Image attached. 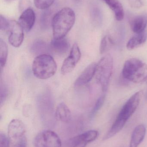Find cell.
<instances>
[{
    "mask_svg": "<svg viewBox=\"0 0 147 147\" xmlns=\"http://www.w3.org/2000/svg\"><path fill=\"white\" fill-rule=\"evenodd\" d=\"M9 21L7 20L5 17L0 16V29L1 31H7L9 26Z\"/></svg>",
    "mask_w": 147,
    "mask_h": 147,
    "instance_id": "27",
    "label": "cell"
},
{
    "mask_svg": "<svg viewBox=\"0 0 147 147\" xmlns=\"http://www.w3.org/2000/svg\"><path fill=\"white\" fill-rule=\"evenodd\" d=\"M147 34L145 32L136 34L133 36L127 42V47L129 50H132L139 47L146 41Z\"/></svg>",
    "mask_w": 147,
    "mask_h": 147,
    "instance_id": "18",
    "label": "cell"
},
{
    "mask_svg": "<svg viewBox=\"0 0 147 147\" xmlns=\"http://www.w3.org/2000/svg\"><path fill=\"white\" fill-rule=\"evenodd\" d=\"M105 99V94L102 95L97 100L94 107H93L92 109L91 110V111L90 114V118H92L96 115V114L97 112L99 111V110L101 109L102 106L103 105L104 103V101Z\"/></svg>",
    "mask_w": 147,
    "mask_h": 147,
    "instance_id": "20",
    "label": "cell"
},
{
    "mask_svg": "<svg viewBox=\"0 0 147 147\" xmlns=\"http://www.w3.org/2000/svg\"><path fill=\"white\" fill-rule=\"evenodd\" d=\"M146 98H147V93L146 94Z\"/></svg>",
    "mask_w": 147,
    "mask_h": 147,
    "instance_id": "31",
    "label": "cell"
},
{
    "mask_svg": "<svg viewBox=\"0 0 147 147\" xmlns=\"http://www.w3.org/2000/svg\"><path fill=\"white\" fill-rule=\"evenodd\" d=\"M146 127L143 124L138 125L134 129L131 136L129 147H138L146 136Z\"/></svg>",
    "mask_w": 147,
    "mask_h": 147,
    "instance_id": "13",
    "label": "cell"
},
{
    "mask_svg": "<svg viewBox=\"0 0 147 147\" xmlns=\"http://www.w3.org/2000/svg\"><path fill=\"white\" fill-rule=\"evenodd\" d=\"M81 57V53L77 43L73 45L70 55L65 59L61 68V73L67 74L71 72L75 69Z\"/></svg>",
    "mask_w": 147,
    "mask_h": 147,
    "instance_id": "7",
    "label": "cell"
},
{
    "mask_svg": "<svg viewBox=\"0 0 147 147\" xmlns=\"http://www.w3.org/2000/svg\"><path fill=\"white\" fill-rule=\"evenodd\" d=\"M98 136V131L89 130L70 139L67 144V147H85L89 143L95 140Z\"/></svg>",
    "mask_w": 147,
    "mask_h": 147,
    "instance_id": "9",
    "label": "cell"
},
{
    "mask_svg": "<svg viewBox=\"0 0 147 147\" xmlns=\"http://www.w3.org/2000/svg\"><path fill=\"white\" fill-rule=\"evenodd\" d=\"M147 25V17L146 15L138 16L134 18L130 22L132 31L136 34L145 32Z\"/></svg>",
    "mask_w": 147,
    "mask_h": 147,
    "instance_id": "16",
    "label": "cell"
},
{
    "mask_svg": "<svg viewBox=\"0 0 147 147\" xmlns=\"http://www.w3.org/2000/svg\"><path fill=\"white\" fill-rule=\"evenodd\" d=\"M114 65L113 57L108 54L103 57L97 63L96 79L102 90L105 92L108 90L110 80L112 74Z\"/></svg>",
    "mask_w": 147,
    "mask_h": 147,
    "instance_id": "5",
    "label": "cell"
},
{
    "mask_svg": "<svg viewBox=\"0 0 147 147\" xmlns=\"http://www.w3.org/2000/svg\"><path fill=\"white\" fill-rule=\"evenodd\" d=\"M47 46L43 40H38L34 43L31 47V50L33 53H38L45 52L47 50Z\"/></svg>",
    "mask_w": 147,
    "mask_h": 147,
    "instance_id": "22",
    "label": "cell"
},
{
    "mask_svg": "<svg viewBox=\"0 0 147 147\" xmlns=\"http://www.w3.org/2000/svg\"><path fill=\"white\" fill-rule=\"evenodd\" d=\"M8 55V47L4 40L0 39V65L3 68L6 65Z\"/></svg>",
    "mask_w": 147,
    "mask_h": 147,
    "instance_id": "19",
    "label": "cell"
},
{
    "mask_svg": "<svg viewBox=\"0 0 147 147\" xmlns=\"http://www.w3.org/2000/svg\"><path fill=\"white\" fill-rule=\"evenodd\" d=\"M143 96V91L140 90L132 95L123 105L114 123L104 137L108 140L119 133L125 126L127 121L133 115L139 106Z\"/></svg>",
    "mask_w": 147,
    "mask_h": 147,
    "instance_id": "1",
    "label": "cell"
},
{
    "mask_svg": "<svg viewBox=\"0 0 147 147\" xmlns=\"http://www.w3.org/2000/svg\"><path fill=\"white\" fill-rule=\"evenodd\" d=\"M114 43L113 40L109 36L106 35L103 37L100 43L99 48L100 53L103 54L105 53L109 48V46L110 45H113Z\"/></svg>",
    "mask_w": 147,
    "mask_h": 147,
    "instance_id": "21",
    "label": "cell"
},
{
    "mask_svg": "<svg viewBox=\"0 0 147 147\" xmlns=\"http://www.w3.org/2000/svg\"><path fill=\"white\" fill-rule=\"evenodd\" d=\"M14 147H27V140L26 137L24 136L18 140Z\"/></svg>",
    "mask_w": 147,
    "mask_h": 147,
    "instance_id": "29",
    "label": "cell"
},
{
    "mask_svg": "<svg viewBox=\"0 0 147 147\" xmlns=\"http://www.w3.org/2000/svg\"><path fill=\"white\" fill-rule=\"evenodd\" d=\"M75 19V13L70 8H63L58 11L52 20L54 38H64L74 25Z\"/></svg>",
    "mask_w": 147,
    "mask_h": 147,
    "instance_id": "2",
    "label": "cell"
},
{
    "mask_svg": "<svg viewBox=\"0 0 147 147\" xmlns=\"http://www.w3.org/2000/svg\"><path fill=\"white\" fill-rule=\"evenodd\" d=\"M97 63H93L88 65L75 81L76 86H80L88 84L96 75Z\"/></svg>",
    "mask_w": 147,
    "mask_h": 147,
    "instance_id": "12",
    "label": "cell"
},
{
    "mask_svg": "<svg viewBox=\"0 0 147 147\" xmlns=\"http://www.w3.org/2000/svg\"><path fill=\"white\" fill-rule=\"evenodd\" d=\"M74 1H75L76 2H79L80 1H81V0H74Z\"/></svg>",
    "mask_w": 147,
    "mask_h": 147,
    "instance_id": "30",
    "label": "cell"
},
{
    "mask_svg": "<svg viewBox=\"0 0 147 147\" xmlns=\"http://www.w3.org/2000/svg\"><path fill=\"white\" fill-rule=\"evenodd\" d=\"M32 70L34 75L41 80L53 76L57 70V65L53 58L47 54L37 56L33 62Z\"/></svg>",
    "mask_w": 147,
    "mask_h": 147,
    "instance_id": "4",
    "label": "cell"
},
{
    "mask_svg": "<svg viewBox=\"0 0 147 147\" xmlns=\"http://www.w3.org/2000/svg\"><path fill=\"white\" fill-rule=\"evenodd\" d=\"M7 32L8 33L9 42L14 47L20 46L24 39L23 29L19 22L15 20L9 21Z\"/></svg>",
    "mask_w": 147,
    "mask_h": 147,
    "instance_id": "8",
    "label": "cell"
},
{
    "mask_svg": "<svg viewBox=\"0 0 147 147\" xmlns=\"http://www.w3.org/2000/svg\"><path fill=\"white\" fill-rule=\"evenodd\" d=\"M55 117L58 120L64 123H69L71 121V113L68 106L64 103H60L57 106Z\"/></svg>",
    "mask_w": 147,
    "mask_h": 147,
    "instance_id": "15",
    "label": "cell"
},
{
    "mask_svg": "<svg viewBox=\"0 0 147 147\" xmlns=\"http://www.w3.org/2000/svg\"><path fill=\"white\" fill-rule=\"evenodd\" d=\"M55 0H34L35 5L39 9H45L51 7Z\"/></svg>",
    "mask_w": 147,
    "mask_h": 147,
    "instance_id": "23",
    "label": "cell"
},
{
    "mask_svg": "<svg viewBox=\"0 0 147 147\" xmlns=\"http://www.w3.org/2000/svg\"><path fill=\"white\" fill-rule=\"evenodd\" d=\"M35 21V14L32 9H25L20 16L19 22L23 30L29 32L34 25Z\"/></svg>",
    "mask_w": 147,
    "mask_h": 147,
    "instance_id": "11",
    "label": "cell"
},
{
    "mask_svg": "<svg viewBox=\"0 0 147 147\" xmlns=\"http://www.w3.org/2000/svg\"><path fill=\"white\" fill-rule=\"evenodd\" d=\"M9 138L1 132L0 133V147H9Z\"/></svg>",
    "mask_w": 147,
    "mask_h": 147,
    "instance_id": "26",
    "label": "cell"
},
{
    "mask_svg": "<svg viewBox=\"0 0 147 147\" xmlns=\"http://www.w3.org/2000/svg\"><path fill=\"white\" fill-rule=\"evenodd\" d=\"M8 94L7 88L4 84H1L0 89V105L1 107L7 99Z\"/></svg>",
    "mask_w": 147,
    "mask_h": 147,
    "instance_id": "24",
    "label": "cell"
},
{
    "mask_svg": "<svg viewBox=\"0 0 147 147\" xmlns=\"http://www.w3.org/2000/svg\"><path fill=\"white\" fill-rule=\"evenodd\" d=\"M50 46L54 52L59 55H63L68 51L70 45L68 40L64 38H54L51 40Z\"/></svg>",
    "mask_w": 147,
    "mask_h": 147,
    "instance_id": "14",
    "label": "cell"
},
{
    "mask_svg": "<svg viewBox=\"0 0 147 147\" xmlns=\"http://www.w3.org/2000/svg\"><path fill=\"white\" fill-rule=\"evenodd\" d=\"M113 10L117 21L122 20L124 17V11L123 5L118 0H102Z\"/></svg>",
    "mask_w": 147,
    "mask_h": 147,
    "instance_id": "17",
    "label": "cell"
},
{
    "mask_svg": "<svg viewBox=\"0 0 147 147\" xmlns=\"http://www.w3.org/2000/svg\"><path fill=\"white\" fill-rule=\"evenodd\" d=\"M122 76L125 79L135 83H142L147 81V65L136 58L126 61L122 70Z\"/></svg>",
    "mask_w": 147,
    "mask_h": 147,
    "instance_id": "3",
    "label": "cell"
},
{
    "mask_svg": "<svg viewBox=\"0 0 147 147\" xmlns=\"http://www.w3.org/2000/svg\"><path fill=\"white\" fill-rule=\"evenodd\" d=\"M129 5L132 7L139 9L143 6L142 0H128Z\"/></svg>",
    "mask_w": 147,
    "mask_h": 147,
    "instance_id": "28",
    "label": "cell"
},
{
    "mask_svg": "<svg viewBox=\"0 0 147 147\" xmlns=\"http://www.w3.org/2000/svg\"><path fill=\"white\" fill-rule=\"evenodd\" d=\"M92 20L95 24L98 25L101 24L102 22V16L100 10L97 8H94L91 12Z\"/></svg>",
    "mask_w": 147,
    "mask_h": 147,
    "instance_id": "25",
    "label": "cell"
},
{
    "mask_svg": "<svg viewBox=\"0 0 147 147\" xmlns=\"http://www.w3.org/2000/svg\"><path fill=\"white\" fill-rule=\"evenodd\" d=\"M26 131L25 125L20 120L14 119L8 127V137L12 141H18L24 136Z\"/></svg>",
    "mask_w": 147,
    "mask_h": 147,
    "instance_id": "10",
    "label": "cell"
},
{
    "mask_svg": "<svg viewBox=\"0 0 147 147\" xmlns=\"http://www.w3.org/2000/svg\"><path fill=\"white\" fill-rule=\"evenodd\" d=\"M35 147H61V140L56 133L51 130L41 132L35 138Z\"/></svg>",
    "mask_w": 147,
    "mask_h": 147,
    "instance_id": "6",
    "label": "cell"
}]
</instances>
